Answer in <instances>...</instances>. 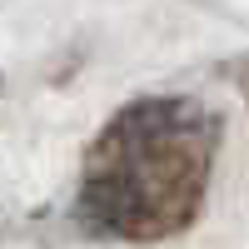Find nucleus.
Listing matches in <instances>:
<instances>
[{"mask_svg":"<svg viewBox=\"0 0 249 249\" xmlns=\"http://www.w3.org/2000/svg\"><path fill=\"white\" fill-rule=\"evenodd\" d=\"M214 124L195 100H140L90 150L85 214L124 239H160L199 210Z\"/></svg>","mask_w":249,"mask_h":249,"instance_id":"1","label":"nucleus"}]
</instances>
